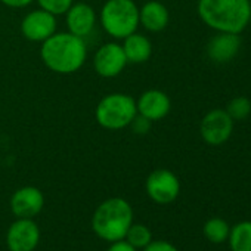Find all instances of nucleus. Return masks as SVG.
<instances>
[{"label":"nucleus","mask_w":251,"mask_h":251,"mask_svg":"<svg viewBox=\"0 0 251 251\" xmlns=\"http://www.w3.org/2000/svg\"><path fill=\"white\" fill-rule=\"evenodd\" d=\"M40 58L43 64L53 73L68 75L77 73L87 59V46L70 31H61L50 36L42 43Z\"/></svg>","instance_id":"nucleus-1"},{"label":"nucleus","mask_w":251,"mask_h":251,"mask_svg":"<svg viewBox=\"0 0 251 251\" xmlns=\"http://www.w3.org/2000/svg\"><path fill=\"white\" fill-rule=\"evenodd\" d=\"M197 12L216 33L241 34L251 23V0H198Z\"/></svg>","instance_id":"nucleus-2"},{"label":"nucleus","mask_w":251,"mask_h":251,"mask_svg":"<svg viewBox=\"0 0 251 251\" xmlns=\"http://www.w3.org/2000/svg\"><path fill=\"white\" fill-rule=\"evenodd\" d=\"M132 223L133 208L127 200L120 197L102 201L92 216V229L95 235L106 242L124 239Z\"/></svg>","instance_id":"nucleus-3"},{"label":"nucleus","mask_w":251,"mask_h":251,"mask_svg":"<svg viewBox=\"0 0 251 251\" xmlns=\"http://www.w3.org/2000/svg\"><path fill=\"white\" fill-rule=\"evenodd\" d=\"M98 21L109 37L123 40L139 28V6L135 0H106Z\"/></svg>","instance_id":"nucleus-4"},{"label":"nucleus","mask_w":251,"mask_h":251,"mask_svg":"<svg viewBox=\"0 0 251 251\" xmlns=\"http://www.w3.org/2000/svg\"><path fill=\"white\" fill-rule=\"evenodd\" d=\"M136 115V99L120 92L105 95L95 108L96 123L102 129L112 132L129 127Z\"/></svg>","instance_id":"nucleus-5"},{"label":"nucleus","mask_w":251,"mask_h":251,"mask_svg":"<svg viewBox=\"0 0 251 251\" xmlns=\"http://www.w3.org/2000/svg\"><path fill=\"white\" fill-rule=\"evenodd\" d=\"M235 121L229 117L226 109L214 108L208 111L200 124L202 141L210 147H220L226 144L233 133Z\"/></svg>","instance_id":"nucleus-6"},{"label":"nucleus","mask_w":251,"mask_h":251,"mask_svg":"<svg viewBox=\"0 0 251 251\" xmlns=\"http://www.w3.org/2000/svg\"><path fill=\"white\" fill-rule=\"evenodd\" d=\"M145 189L154 202L166 205L177 200L180 194V180L172 170L157 169L147 177Z\"/></svg>","instance_id":"nucleus-7"},{"label":"nucleus","mask_w":251,"mask_h":251,"mask_svg":"<svg viewBox=\"0 0 251 251\" xmlns=\"http://www.w3.org/2000/svg\"><path fill=\"white\" fill-rule=\"evenodd\" d=\"M127 58L123 46L118 42H106L98 48L93 55V68L99 77L114 78L118 77L127 67Z\"/></svg>","instance_id":"nucleus-8"},{"label":"nucleus","mask_w":251,"mask_h":251,"mask_svg":"<svg viewBox=\"0 0 251 251\" xmlns=\"http://www.w3.org/2000/svg\"><path fill=\"white\" fill-rule=\"evenodd\" d=\"M56 17L42 8L30 11L20 24L23 37L28 42L40 45L56 33Z\"/></svg>","instance_id":"nucleus-9"},{"label":"nucleus","mask_w":251,"mask_h":251,"mask_svg":"<svg viewBox=\"0 0 251 251\" xmlns=\"http://www.w3.org/2000/svg\"><path fill=\"white\" fill-rule=\"evenodd\" d=\"M40 242V227L33 219H17L6 232L9 251H34Z\"/></svg>","instance_id":"nucleus-10"},{"label":"nucleus","mask_w":251,"mask_h":251,"mask_svg":"<svg viewBox=\"0 0 251 251\" xmlns=\"http://www.w3.org/2000/svg\"><path fill=\"white\" fill-rule=\"evenodd\" d=\"M9 205L17 219H33L42 213L45 207V195L36 186H23L12 194Z\"/></svg>","instance_id":"nucleus-11"},{"label":"nucleus","mask_w":251,"mask_h":251,"mask_svg":"<svg viewBox=\"0 0 251 251\" xmlns=\"http://www.w3.org/2000/svg\"><path fill=\"white\" fill-rule=\"evenodd\" d=\"M96 24H98V14L89 3L84 2L73 3L71 8L65 12L67 31H70L71 34L80 39L86 40L95 31Z\"/></svg>","instance_id":"nucleus-12"},{"label":"nucleus","mask_w":251,"mask_h":251,"mask_svg":"<svg viewBox=\"0 0 251 251\" xmlns=\"http://www.w3.org/2000/svg\"><path fill=\"white\" fill-rule=\"evenodd\" d=\"M136 109L138 114L155 123L169 115L172 109V100L166 92L160 89H148L136 99Z\"/></svg>","instance_id":"nucleus-13"},{"label":"nucleus","mask_w":251,"mask_h":251,"mask_svg":"<svg viewBox=\"0 0 251 251\" xmlns=\"http://www.w3.org/2000/svg\"><path fill=\"white\" fill-rule=\"evenodd\" d=\"M241 45L239 34L216 33L207 43V56L214 64H227L236 58Z\"/></svg>","instance_id":"nucleus-14"},{"label":"nucleus","mask_w":251,"mask_h":251,"mask_svg":"<svg viewBox=\"0 0 251 251\" xmlns=\"http://www.w3.org/2000/svg\"><path fill=\"white\" fill-rule=\"evenodd\" d=\"M170 12L167 6L158 0H148L139 8V25L150 33H160L167 28Z\"/></svg>","instance_id":"nucleus-15"},{"label":"nucleus","mask_w":251,"mask_h":251,"mask_svg":"<svg viewBox=\"0 0 251 251\" xmlns=\"http://www.w3.org/2000/svg\"><path fill=\"white\" fill-rule=\"evenodd\" d=\"M121 46L129 64H135V65L145 64L147 61H150L152 55L151 40L145 34L138 33V31L129 34L127 37H124Z\"/></svg>","instance_id":"nucleus-16"},{"label":"nucleus","mask_w":251,"mask_h":251,"mask_svg":"<svg viewBox=\"0 0 251 251\" xmlns=\"http://www.w3.org/2000/svg\"><path fill=\"white\" fill-rule=\"evenodd\" d=\"M230 251H251V220H244L230 227L229 232Z\"/></svg>","instance_id":"nucleus-17"},{"label":"nucleus","mask_w":251,"mask_h":251,"mask_svg":"<svg viewBox=\"0 0 251 251\" xmlns=\"http://www.w3.org/2000/svg\"><path fill=\"white\" fill-rule=\"evenodd\" d=\"M229 232H230V226L222 217H211L202 226L204 236L213 244H222V242L227 241Z\"/></svg>","instance_id":"nucleus-18"},{"label":"nucleus","mask_w":251,"mask_h":251,"mask_svg":"<svg viewBox=\"0 0 251 251\" xmlns=\"http://www.w3.org/2000/svg\"><path fill=\"white\" fill-rule=\"evenodd\" d=\"M124 239L136 250H144L152 241V232L148 226L141 223H132L129 230L126 232Z\"/></svg>","instance_id":"nucleus-19"},{"label":"nucleus","mask_w":251,"mask_h":251,"mask_svg":"<svg viewBox=\"0 0 251 251\" xmlns=\"http://www.w3.org/2000/svg\"><path fill=\"white\" fill-rule=\"evenodd\" d=\"M225 109L233 121H242L251 114V100L245 96H236L227 102Z\"/></svg>","instance_id":"nucleus-20"},{"label":"nucleus","mask_w":251,"mask_h":251,"mask_svg":"<svg viewBox=\"0 0 251 251\" xmlns=\"http://www.w3.org/2000/svg\"><path fill=\"white\" fill-rule=\"evenodd\" d=\"M39 3V8L53 14L55 17L65 15V12L71 8L74 0H36Z\"/></svg>","instance_id":"nucleus-21"},{"label":"nucleus","mask_w":251,"mask_h":251,"mask_svg":"<svg viewBox=\"0 0 251 251\" xmlns=\"http://www.w3.org/2000/svg\"><path fill=\"white\" fill-rule=\"evenodd\" d=\"M129 127L132 129V132H133L135 135L144 136V135L150 133V130H151V127H152V121L148 120L147 117L138 114V115L133 118V121L130 123Z\"/></svg>","instance_id":"nucleus-22"},{"label":"nucleus","mask_w":251,"mask_h":251,"mask_svg":"<svg viewBox=\"0 0 251 251\" xmlns=\"http://www.w3.org/2000/svg\"><path fill=\"white\" fill-rule=\"evenodd\" d=\"M144 251H179L176 248V245H173L172 242L169 241H164V239H157V241H151L145 248Z\"/></svg>","instance_id":"nucleus-23"},{"label":"nucleus","mask_w":251,"mask_h":251,"mask_svg":"<svg viewBox=\"0 0 251 251\" xmlns=\"http://www.w3.org/2000/svg\"><path fill=\"white\" fill-rule=\"evenodd\" d=\"M111 245L108 247L106 251H138L133 245H130L126 239H120V241H114L109 242Z\"/></svg>","instance_id":"nucleus-24"},{"label":"nucleus","mask_w":251,"mask_h":251,"mask_svg":"<svg viewBox=\"0 0 251 251\" xmlns=\"http://www.w3.org/2000/svg\"><path fill=\"white\" fill-rule=\"evenodd\" d=\"M2 5L11 8V9H24L27 6H30L31 3H34L36 0H0Z\"/></svg>","instance_id":"nucleus-25"}]
</instances>
